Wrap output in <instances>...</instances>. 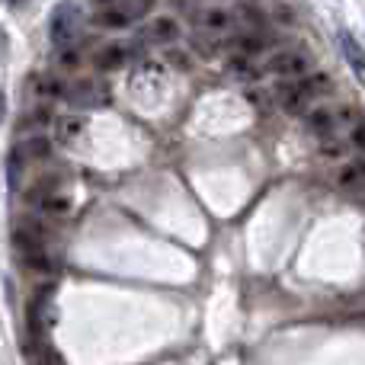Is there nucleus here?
Wrapping results in <instances>:
<instances>
[{"mask_svg":"<svg viewBox=\"0 0 365 365\" xmlns=\"http://www.w3.org/2000/svg\"><path fill=\"white\" fill-rule=\"evenodd\" d=\"M81 32V6L74 0H61L48 16V38L58 51L74 48V38Z\"/></svg>","mask_w":365,"mask_h":365,"instance_id":"f03ea898","label":"nucleus"},{"mask_svg":"<svg viewBox=\"0 0 365 365\" xmlns=\"http://www.w3.org/2000/svg\"><path fill=\"white\" fill-rule=\"evenodd\" d=\"M83 132H87V119H83L81 113H68V115H58L55 119V138L61 141V145L81 141Z\"/></svg>","mask_w":365,"mask_h":365,"instance_id":"f8f14e48","label":"nucleus"},{"mask_svg":"<svg viewBox=\"0 0 365 365\" xmlns=\"http://www.w3.org/2000/svg\"><path fill=\"white\" fill-rule=\"evenodd\" d=\"M234 23H237V16H234L227 6H202L199 13H195V26H199V32H205V36H227V32L234 29Z\"/></svg>","mask_w":365,"mask_h":365,"instance_id":"0eeeda50","label":"nucleus"},{"mask_svg":"<svg viewBox=\"0 0 365 365\" xmlns=\"http://www.w3.org/2000/svg\"><path fill=\"white\" fill-rule=\"evenodd\" d=\"M10 6H23V4H29V0H6Z\"/></svg>","mask_w":365,"mask_h":365,"instance_id":"cd10ccee","label":"nucleus"},{"mask_svg":"<svg viewBox=\"0 0 365 365\" xmlns=\"http://www.w3.org/2000/svg\"><path fill=\"white\" fill-rule=\"evenodd\" d=\"M180 36H182V29L173 16H154L151 23H148V29L141 32V42L173 45V42H180Z\"/></svg>","mask_w":365,"mask_h":365,"instance_id":"9d476101","label":"nucleus"},{"mask_svg":"<svg viewBox=\"0 0 365 365\" xmlns=\"http://www.w3.org/2000/svg\"><path fill=\"white\" fill-rule=\"evenodd\" d=\"M154 4H158V0H135V13H148Z\"/></svg>","mask_w":365,"mask_h":365,"instance_id":"393cba45","label":"nucleus"},{"mask_svg":"<svg viewBox=\"0 0 365 365\" xmlns=\"http://www.w3.org/2000/svg\"><path fill=\"white\" fill-rule=\"evenodd\" d=\"M336 186L349 189V192H356V189H362V186H365V170H362V164L343 167V170L336 173Z\"/></svg>","mask_w":365,"mask_h":365,"instance_id":"f3484780","label":"nucleus"},{"mask_svg":"<svg viewBox=\"0 0 365 365\" xmlns=\"http://www.w3.org/2000/svg\"><path fill=\"white\" fill-rule=\"evenodd\" d=\"M128 83H132V93H138V96H158L167 87V71L158 61H141L132 71V81Z\"/></svg>","mask_w":365,"mask_h":365,"instance_id":"423d86ee","label":"nucleus"},{"mask_svg":"<svg viewBox=\"0 0 365 365\" xmlns=\"http://www.w3.org/2000/svg\"><path fill=\"white\" fill-rule=\"evenodd\" d=\"M23 173H26V154L19 151V148H13V151L6 154V182H10V189L19 186Z\"/></svg>","mask_w":365,"mask_h":365,"instance_id":"dca6fc26","label":"nucleus"},{"mask_svg":"<svg viewBox=\"0 0 365 365\" xmlns=\"http://www.w3.org/2000/svg\"><path fill=\"white\" fill-rule=\"evenodd\" d=\"M13 244H16L19 257H26V253H38V250H48L45 247V227L36 225V221H19L16 227H13Z\"/></svg>","mask_w":365,"mask_h":365,"instance_id":"1a4fd4ad","label":"nucleus"},{"mask_svg":"<svg viewBox=\"0 0 365 365\" xmlns=\"http://www.w3.org/2000/svg\"><path fill=\"white\" fill-rule=\"evenodd\" d=\"M311 64H314V58H311V51L304 48H279L269 55V61H266V71L269 74H279V77H308L311 74Z\"/></svg>","mask_w":365,"mask_h":365,"instance_id":"20e7f679","label":"nucleus"},{"mask_svg":"<svg viewBox=\"0 0 365 365\" xmlns=\"http://www.w3.org/2000/svg\"><path fill=\"white\" fill-rule=\"evenodd\" d=\"M340 48H343V58H346V64L356 71V77L365 83V48L359 42H356L349 32H340Z\"/></svg>","mask_w":365,"mask_h":365,"instance_id":"4468645a","label":"nucleus"},{"mask_svg":"<svg viewBox=\"0 0 365 365\" xmlns=\"http://www.w3.org/2000/svg\"><path fill=\"white\" fill-rule=\"evenodd\" d=\"M349 148L365 154V122H356V125L349 128Z\"/></svg>","mask_w":365,"mask_h":365,"instance_id":"5701e85b","label":"nucleus"},{"mask_svg":"<svg viewBox=\"0 0 365 365\" xmlns=\"http://www.w3.org/2000/svg\"><path fill=\"white\" fill-rule=\"evenodd\" d=\"M349 151H353V148H349V141H340L336 135H334V138H324V141H321V158L340 160V158H346Z\"/></svg>","mask_w":365,"mask_h":365,"instance_id":"aec40b11","label":"nucleus"},{"mask_svg":"<svg viewBox=\"0 0 365 365\" xmlns=\"http://www.w3.org/2000/svg\"><path fill=\"white\" fill-rule=\"evenodd\" d=\"M29 93L38 100H58V96H68V83H61L55 74H32Z\"/></svg>","mask_w":365,"mask_h":365,"instance_id":"ddd939ff","label":"nucleus"},{"mask_svg":"<svg viewBox=\"0 0 365 365\" xmlns=\"http://www.w3.org/2000/svg\"><path fill=\"white\" fill-rule=\"evenodd\" d=\"M173 6H177V10H189V4H192V0H170Z\"/></svg>","mask_w":365,"mask_h":365,"instance_id":"bb28decb","label":"nucleus"},{"mask_svg":"<svg viewBox=\"0 0 365 365\" xmlns=\"http://www.w3.org/2000/svg\"><path fill=\"white\" fill-rule=\"evenodd\" d=\"M327 93H334L330 74H308V77H298V81L276 87V103L285 113H311V106L317 100H324Z\"/></svg>","mask_w":365,"mask_h":365,"instance_id":"f257e3e1","label":"nucleus"},{"mask_svg":"<svg viewBox=\"0 0 365 365\" xmlns=\"http://www.w3.org/2000/svg\"><path fill=\"white\" fill-rule=\"evenodd\" d=\"M93 64H96V71L125 68V64H128V48H125V45H119V42L106 45V48H100V55L93 58Z\"/></svg>","mask_w":365,"mask_h":365,"instance_id":"2eb2a0df","label":"nucleus"},{"mask_svg":"<svg viewBox=\"0 0 365 365\" xmlns=\"http://www.w3.org/2000/svg\"><path fill=\"white\" fill-rule=\"evenodd\" d=\"M77 64H81V51H74V48H68V51H58V68H64V71H74Z\"/></svg>","mask_w":365,"mask_h":365,"instance_id":"b1692460","label":"nucleus"},{"mask_svg":"<svg viewBox=\"0 0 365 365\" xmlns=\"http://www.w3.org/2000/svg\"><path fill=\"white\" fill-rule=\"evenodd\" d=\"M227 68H231V77H240V81H259V77H263V71L253 61H247V58H237V61H231Z\"/></svg>","mask_w":365,"mask_h":365,"instance_id":"6ab92c4d","label":"nucleus"},{"mask_svg":"<svg viewBox=\"0 0 365 365\" xmlns=\"http://www.w3.org/2000/svg\"><path fill=\"white\" fill-rule=\"evenodd\" d=\"M19 151L26 154V160H45L51 154V141L42 138V135H36V138L23 141V145H19Z\"/></svg>","mask_w":365,"mask_h":365,"instance_id":"a211bd4d","label":"nucleus"},{"mask_svg":"<svg viewBox=\"0 0 365 365\" xmlns=\"http://www.w3.org/2000/svg\"><path fill=\"white\" fill-rule=\"evenodd\" d=\"M29 202L38 208L42 215H48V218H61V215L71 212V199L64 192H58V189H48V182H42L38 189H32L29 192Z\"/></svg>","mask_w":365,"mask_h":365,"instance_id":"6e6552de","label":"nucleus"},{"mask_svg":"<svg viewBox=\"0 0 365 365\" xmlns=\"http://www.w3.org/2000/svg\"><path fill=\"white\" fill-rule=\"evenodd\" d=\"M51 119H55V115H51V109H48V106H38V109H32V113H29V119H26V125L45 128Z\"/></svg>","mask_w":365,"mask_h":365,"instance_id":"4be33fe9","label":"nucleus"},{"mask_svg":"<svg viewBox=\"0 0 365 365\" xmlns=\"http://www.w3.org/2000/svg\"><path fill=\"white\" fill-rule=\"evenodd\" d=\"M64 100L74 109H96L109 103V87L100 81V77H83V81H74L68 87V96Z\"/></svg>","mask_w":365,"mask_h":365,"instance_id":"39448f33","label":"nucleus"},{"mask_svg":"<svg viewBox=\"0 0 365 365\" xmlns=\"http://www.w3.org/2000/svg\"><path fill=\"white\" fill-rule=\"evenodd\" d=\"M237 42H240V51H244V55H259V51L269 45V38L266 36H244V38H237Z\"/></svg>","mask_w":365,"mask_h":365,"instance_id":"412c9836","label":"nucleus"},{"mask_svg":"<svg viewBox=\"0 0 365 365\" xmlns=\"http://www.w3.org/2000/svg\"><path fill=\"white\" fill-rule=\"evenodd\" d=\"M304 125L321 138H334L343 125H356V109L353 106H317L304 115Z\"/></svg>","mask_w":365,"mask_h":365,"instance_id":"7ed1b4c3","label":"nucleus"},{"mask_svg":"<svg viewBox=\"0 0 365 365\" xmlns=\"http://www.w3.org/2000/svg\"><path fill=\"white\" fill-rule=\"evenodd\" d=\"M96 4V10H109V6H119L122 0H93Z\"/></svg>","mask_w":365,"mask_h":365,"instance_id":"a878e982","label":"nucleus"},{"mask_svg":"<svg viewBox=\"0 0 365 365\" xmlns=\"http://www.w3.org/2000/svg\"><path fill=\"white\" fill-rule=\"evenodd\" d=\"M135 6H125V4H119V6H109V10H96V16H93V23L100 26V29H128V26L135 23Z\"/></svg>","mask_w":365,"mask_h":365,"instance_id":"9b49d317","label":"nucleus"}]
</instances>
